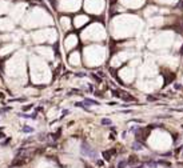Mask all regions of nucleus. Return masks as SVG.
<instances>
[{
    "instance_id": "20e7f679",
    "label": "nucleus",
    "mask_w": 183,
    "mask_h": 168,
    "mask_svg": "<svg viewBox=\"0 0 183 168\" xmlns=\"http://www.w3.org/2000/svg\"><path fill=\"white\" fill-rule=\"evenodd\" d=\"M127 165V161H120L119 164H118V168H125Z\"/></svg>"
},
{
    "instance_id": "6e6552de",
    "label": "nucleus",
    "mask_w": 183,
    "mask_h": 168,
    "mask_svg": "<svg viewBox=\"0 0 183 168\" xmlns=\"http://www.w3.org/2000/svg\"><path fill=\"white\" fill-rule=\"evenodd\" d=\"M31 108H32V104H31V106H25L24 108H23V110H24V111H27V110H31Z\"/></svg>"
},
{
    "instance_id": "7ed1b4c3",
    "label": "nucleus",
    "mask_w": 183,
    "mask_h": 168,
    "mask_svg": "<svg viewBox=\"0 0 183 168\" xmlns=\"http://www.w3.org/2000/svg\"><path fill=\"white\" fill-rule=\"evenodd\" d=\"M102 124H107V125H111V120L110 119H102Z\"/></svg>"
},
{
    "instance_id": "423d86ee",
    "label": "nucleus",
    "mask_w": 183,
    "mask_h": 168,
    "mask_svg": "<svg viewBox=\"0 0 183 168\" xmlns=\"http://www.w3.org/2000/svg\"><path fill=\"white\" fill-rule=\"evenodd\" d=\"M132 148H134V149H142V145L139 143H134V147Z\"/></svg>"
},
{
    "instance_id": "0eeeda50",
    "label": "nucleus",
    "mask_w": 183,
    "mask_h": 168,
    "mask_svg": "<svg viewBox=\"0 0 183 168\" xmlns=\"http://www.w3.org/2000/svg\"><path fill=\"white\" fill-rule=\"evenodd\" d=\"M84 101H86V103H88V104H98V101H95V100H90V99H86Z\"/></svg>"
},
{
    "instance_id": "f257e3e1",
    "label": "nucleus",
    "mask_w": 183,
    "mask_h": 168,
    "mask_svg": "<svg viewBox=\"0 0 183 168\" xmlns=\"http://www.w3.org/2000/svg\"><path fill=\"white\" fill-rule=\"evenodd\" d=\"M82 154H83L84 156H87V158H90V159H96L98 158V152L86 143H83V145H82Z\"/></svg>"
},
{
    "instance_id": "39448f33",
    "label": "nucleus",
    "mask_w": 183,
    "mask_h": 168,
    "mask_svg": "<svg viewBox=\"0 0 183 168\" xmlns=\"http://www.w3.org/2000/svg\"><path fill=\"white\" fill-rule=\"evenodd\" d=\"M21 131H23V132H32V131H34V128H30V127H24V128H23V130H21Z\"/></svg>"
},
{
    "instance_id": "f03ea898",
    "label": "nucleus",
    "mask_w": 183,
    "mask_h": 168,
    "mask_svg": "<svg viewBox=\"0 0 183 168\" xmlns=\"http://www.w3.org/2000/svg\"><path fill=\"white\" fill-rule=\"evenodd\" d=\"M20 116L21 117H25V119H30V117H31V119H36V116H35V115H24V113H21Z\"/></svg>"
}]
</instances>
